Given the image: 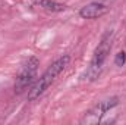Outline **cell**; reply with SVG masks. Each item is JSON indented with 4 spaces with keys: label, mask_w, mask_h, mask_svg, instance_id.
I'll return each instance as SVG.
<instances>
[{
    "label": "cell",
    "mask_w": 126,
    "mask_h": 125,
    "mask_svg": "<svg viewBox=\"0 0 126 125\" xmlns=\"http://www.w3.org/2000/svg\"><path fill=\"white\" fill-rule=\"evenodd\" d=\"M32 4L44 9V10H48V12H63L66 9V6L62 3H57L54 0H31Z\"/></svg>",
    "instance_id": "obj_6"
},
{
    "label": "cell",
    "mask_w": 126,
    "mask_h": 125,
    "mask_svg": "<svg viewBox=\"0 0 126 125\" xmlns=\"http://www.w3.org/2000/svg\"><path fill=\"white\" fill-rule=\"evenodd\" d=\"M119 104V97H109V99H106V100H101V102H98L97 104H95L93 109H90L85 115H84V118L81 119V124L82 125H95V124H100L101 122V119H103V116L106 115V112H109L110 109H113V107H116Z\"/></svg>",
    "instance_id": "obj_3"
},
{
    "label": "cell",
    "mask_w": 126,
    "mask_h": 125,
    "mask_svg": "<svg viewBox=\"0 0 126 125\" xmlns=\"http://www.w3.org/2000/svg\"><path fill=\"white\" fill-rule=\"evenodd\" d=\"M125 63H126V53L125 52H119L116 55V58H114V65L119 66V68H122Z\"/></svg>",
    "instance_id": "obj_7"
},
{
    "label": "cell",
    "mask_w": 126,
    "mask_h": 125,
    "mask_svg": "<svg viewBox=\"0 0 126 125\" xmlns=\"http://www.w3.org/2000/svg\"><path fill=\"white\" fill-rule=\"evenodd\" d=\"M111 43H113V31L109 30L101 37V40H100V43H98V46H97V49H95V52H94V56L91 59L90 66L82 74V77H81L82 81L93 83V81H95L100 77V74L103 71V66H104V63H106L109 55H110Z\"/></svg>",
    "instance_id": "obj_1"
},
{
    "label": "cell",
    "mask_w": 126,
    "mask_h": 125,
    "mask_svg": "<svg viewBox=\"0 0 126 125\" xmlns=\"http://www.w3.org/2000/svg\"><path fill=\"white\" fill-rule=\"evenodd\" d=\"M109 12V7L101 3V1H93L85 4L84 7H81L79 10V16L84 19H94V18H100L103 15H106Z\"/></svg>",
    "instance_id": "obj_5"
},
{
    "label": "cell",
    "mask_w": 126,
    "mask_h": 125,
    "mask_svg": "<svg viewBox=\"0 0 126 125\" xmlns=\"http://www.w3.org/2000/svg\"><path fill=\"white\" fill-rule=\"evenodd\" d=\"M38 66H40V61L35 56H31L27 62L24 63V66H22L19 75L16 77V81H15V91L16 93H22L34 81Z\"/></svg>",
    "instance_id": "obj_4"
},
{
    "label": "cell",
    "mask_w": 126,
    "mask_h": 125,
    "mask_svg": "<svg viewBox=\"0 0 126 125\" xmlns=\"http://www.w3.org/2000/svg\"><path fill=\"white\" fill-rule=\"evenodd\" d=\"M69 61H70V56L64 55V56L59 58L57 61H54V62L51 63V65L47 68V71L37 80V83L31 87V90H30V93H28V100L32 102V100L38 99L41 94L44 93V91L53 84V81L63 72V69L67 66Z\"/></svg>",
    "instance_id": "obj_2"
}]
</instances>
